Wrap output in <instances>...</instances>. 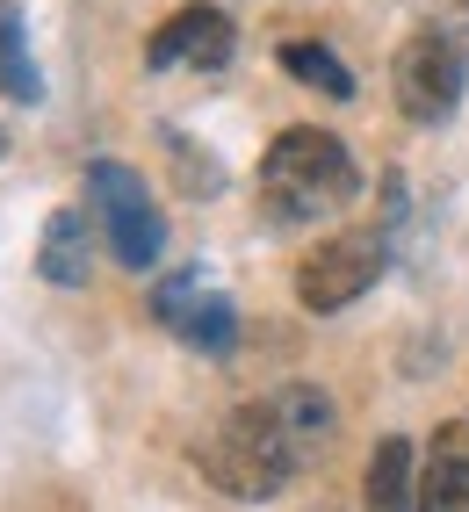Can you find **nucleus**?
Instances as JSON below:
<instances>
[{
  "label": "nucleus",
  "instance_id": "nucleus-1",
  "mask_svg": "<svg viewBox=\"0 0 469 512\" xmlns=\"http://www.w3.org/2000/svg\"><path fill=\"white\" fill-rule=\"evenodd\" d=\"M325 440H332V397L311 390V383H289L275 397L231 404L210 426V440L195 448V462H203V476L224 498L260 505V498H282L289 476L304 469Z\"/></svg>",
  "mask_w": 469,
  "mask_h": 512
},
{
  "label": "nucleus",
  "instance_id": "nucleus-2",
  "mask_svg": "<svg viewBox=\"0 0 469 512\" xmlns=\"http://www.w3.org/2000/svg\"><path fill=\"white\" fill-rule=\"evenodd\" d=\"M253 188H260V217L267 224L304 231V224L340 217L361 195V166H354V152L332 138V130H282V138L267 145Z\"/></svg>",
  "mask_w": 469,
  "mask_h": 512
},
{
  "label": "nucleus",
  "instance_id": "nucleus-3",
  "mask_svg": "<svg viewBox=\"0 0 469 512\" xmlns=\"http://www.w3.org/2000/svg\"><path fill=\"white\" fill-rule=\"evenodd\" d=\"M390 87H397V109L412 123H448L455 116V101L469 87V0L455 15L433 8V22L412 29L397 65H390Z\"/></svg>",
  "mask_w": 469,
  "mask_h": 512
},
{
  "label": "nucleus",
  "instance_id": "nucleus-4",
  "mask_svg": "<svg viewBox=\"0 0 469 512\" xmlns=\"http://www.w3.org/2000/svg\"><path fill=\"white\" fill-rule=\"evenodd\" d=\"M383 260H390L383 231H332V238H318V246L296 260V303H304V311H318V318L347 311L354 296L376 289Z\"/></svg>",
  "mask_w": 469,
  "mask_h": 512
},
{
  "label": "nucleus",
  "instance_id": "nucleus-5",
  "mask_svg": "<svg viewBox=\"0 0 469 512\" xmlns=\"http://www.w3.org/2000/svg\"><path fill=\"white\" fill-rule=\"evenodd\" d=\"M87 195H94V217H102L109 253H116L123 267H152V260L166 253V217H159V202L145 195V181L130 174V166L94 159V166H87Z\"/></svg>",
  "mask_w": 469,
  "mask_h": 512
},
{
  "label": "nucleus",
  "instance_id": "nucleus-6",
  "mask_svg": "<svg viewBox=\"0 0 469 512\" xmlns=\"http://www.w3.org/2000/svg\"><path fill=\"white\" fill-rule=\"evenodd\" d=\"M231 51H239V29H231V15L210 8V0L174 8L145 44L152 73H217V65H231Z\"/></svg>",
  "mask_w": 469,
  "mask_h": 512
},
{
  "label": "nucleus",
  "instance_id": "nucleus-7",
  "mask_svg": "<svg viewBox=\"0 0 469 512\" xmlns=\"http://www.w3.org/2000/svg\"><path fill=\"white\" fill-rule=\"evenodd\" d=\"M152 311H159V325H174L188 347H203V354H231V339H239L231 303L210 296V289H195V275H166L159 296H152Z\"/></svg>",
  "mask_w": 469,
  "mask_h": 512
},
{
  "label": "nucleus",
  "instance_id": "nucleus-8",
  "mask_svg": "<svg viewBox=\"0 0 469 512\" xmlns=\"http://www.w3.org/2000/svg\"><path fill=\"white\" fill-rule=\"evenodd\" d=\"M419 512H469V419H448L419 462Z\"/></svg>",
  "mask_w": 469,
  "mask_h": 512
},
{
  "label": "nucleus",
  "instance_id": "nucleus-9",
  "mask_svg": "<svg viewBox=\"0 0 469 512\" xmlns=\"http://www.w3.org/2000/svg\"><path fill=\"white\" fill-rule=\"evenodd\" d=\"M361 512H419V455L405 433L376 440L368 476H361Z\"/></svg>",
  "mask_w": 469,
  "mask_h": 512
},
{
  "label": "nucleus",
  "instance_id": "nucleus-10",
  "mask_svg": "<svg viewBox=\"0 0 469 512\" xmlns=\"http://www.w3.org/2000/svg\"><path fill=\"white\" fill-rule=\"evenodd\" d=\"M37 275L58 289H87V217L80 210H51L44 246H37Z\"/></svg>",
  "mask_w": 469,
  "mask_h": 512
},
{
  "label": "nucleus",
  "instance_id": "nucleus-11",
  "mask_svg": "<svg viewBox=\"0 0 469 512\" xmlns=\"http://www.w3.org/2000/svg\"><path fill=\"white\" fill-rule=\"evenodd\" d=\"M0 94L8 101H37L44 94V80H37V65H29V51H22V15L0 0Z\"/></svg>",
  "mask_w": 469,
  "mask_h": 512
},
{
  "label": "nucleus",
  "instance_id": "nucleus-12",
  "mask_svg": "<svg viewBox=\"0 0 469 512\" xmlns=\"http://www.w3.org/2000/svg\"><path fill=\"white\" fill-rule=\"evenodd\" d=\"M282 65H289L296 87H318V94H332V101L354 94V73H347V65L332 58L325 44H282Z\"/></svg>",
  "mask_w": 469,
  "mask_h": 512
}]
</instances>
